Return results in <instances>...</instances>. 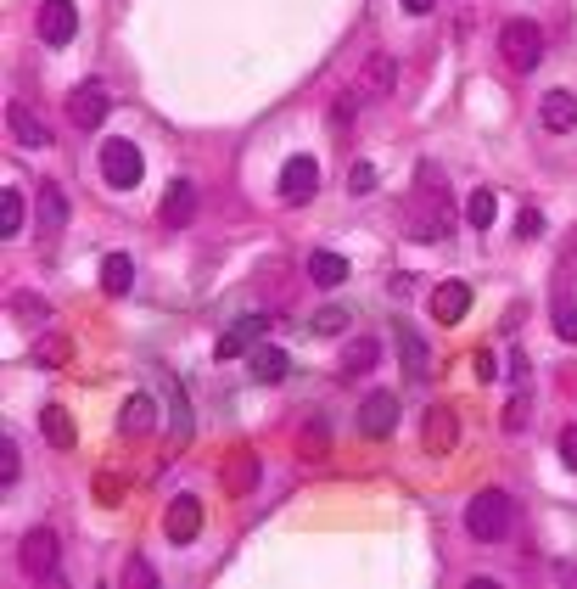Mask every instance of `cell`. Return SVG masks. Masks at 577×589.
I'll use <instances>...</instances> for the list:
<instances>
[{"mask_svg":"<svg viewBox=\"0 0 577 589\" xmlns=\"http://www.w3.org/2000/svg\"><path fill=\"white\" fill-rule=\"evenodd\" d=\"M516 236H521V242H538V236H544V214H538V208H521Z\"/></svg>","mask_w":577,"mask_h":589,"instance_id":"36","label":"cell"},{"mask_svg":"<svg viewBox=\"0 0 577 589\" xmlns=\"http://www.w3.org/2000/svg\"><path fill=\"white\" fill-rule=\"evenodd\" d=\"M566 253H572V259H577V236H572V242H566Z\"/></svg>","mask_w":577,"mask_h":589,"instance_id":"43","label":"cell"},{"mask_svg":"<svg viewBox=\"0 0 577 589\" xmlns=\"http://www.w3.org/2000/svg\"><path fill=\"white\" fill-rule=\"evenodd\" d=\"M454 432H460V427H454V410H449V404H437V410H426L421 449H426V455H449V449H454Z\"/></svg>","mask_w":577,"mask_h":589,"instance_id":"15","label":"cell"},{"mask_svg":"<svg viewBox=\"0 0 577 589\" xmlns=\"http://www.w3.org/2000/svg\"><path fill=\"white\" fill-rule=\"evenodd\" d=\"M101 180L113 191L141 186V146L135 141H101Z\"/></svg>","mask_w":577,"mask_h":589,"instance_id":"4","label":"cell"},{"mask_svg":"<svg viewBox=\"0 0 577 589\" xmlns=\"http://www.w3.org/2000/svg\"><path fill=\"white\" fill-rule=\"evenodd\" d=\"M129 287H135V259H129V253H107V259H101V292L124 298Z\"/></svg>","mask_w":577,"mask_h":589,"instance_id":"21","label":"cell"},{"mask_svg":"<svg viewBox=\"0 0 577 589\" xmlns=\"http://www.w3.org/2000/svg\"><path fill=\"white\" fill-rule=\"evenodd\" d=\"M40 432H45V444H57V449H73V438H79V427H73V416L62 404H40Z\"/></svg>","mask_w":577,"mask_h":589,"instance_id":"19","label":"cell"},{"mask_svg":"<svg viewBox=\"0 0 577 589\" xmlns=\"http://www.w3.org/2000/svg\"><path fill=\"white\" fill-rule=\"evenodd\" d=\"M465 533H471L477 545H499V539L510 533V494L482 489L477 500L465 505Z\"/></svg>","mask_w":577,"mask_h":589,"instance_id":"2","label":"cell"},{"mask_svg":"<svg viewBox=\"0 0 577 589\" xmlns=\"http://www.w3.org/2000/svg\"><path fill=\"white\" fill-rule=\"evenodd\" d=\"M398 6H404V12H415V17H426L437 6V0H398Z\"/></svg>","mask_w":577,"mask_h":589,"instance_id":"42","label":"cell"},{"mask_svg":"<svg viewBox=\"0 0 577 589\" xmlns=\"http://www.w3.org/2000/svg\"><path fill=\"white\" fill-rule=\"evenodd\" d=\"M68 360H73V343L62 331H45L40 343H34V365H45V371H62Z\"/></svg>","mask_w":577,"mask_h":589,"instance_id":"25","label":"cell"},{"mask_svg":"<svg viewBox=\"0 0 577 589\" xmlns=\"http://www.w3.org/2000/svg\"><path fill=\"white\" fill-rule=\"evenodd\" d=\"M393 427H398V399L393 393H370V399L359 404V432H365V438H387Z\"/></svg>","mask_w":577,"mask_h":589,"instance_id":"12","label":"cell"},{"mask_svg":"<svg viewBox=\"0 0 577 589\" xmlns=\"http://www.w3.org/2000/svg\"><path fill=\"white\" fill-rule=\"evenodd\" d=\"M398 354H404V371L415 376V382L432 371V354H426V343L415 337V326H409V320H398Z\"/></svg>","mask_w":577,"mask_h":589,"instance_id":"20","label":"cell"},{"mask_svg":"<svg viewBox=\"0 0 577 589\" xmlns=\"http://www.w3.org/2000/svg\"><path fill=\"white\" fill-rule=\"evenodd\" d=\"M124 438H146V432H157V399L152 393H135V399L124 404Z\"/></svg>","mask_w":577,"mask_h":589,"instance_id":"16","label":"cell"},{"mask_svg":"<svg viewBox=\"0 0 577 589\" xmlns=\"http://www.w3.org/2000/svg\"><path fill=\"white\" fill-rule=\"evenodd\" d=\"M96 494H101V505H118V494H124V483L101 472V477H96Z\"/></svg>","mask_w":577,"mask_h":589,"instance_id":"38","label":"cell"},{"mask_svg":"<svg viewBox=\"0 0 577 589\" xmlns=\"http://www.w3.org/2000/svg\"><path fill=\"white\" fill-rule=\"evenodd\" d=\"M107 107H113V96H107V85H101V79L73 85V96H68V118L79 124V130H96L101 118H107Z\"/></svg>","mask_w":577,"mask_h":589,"instance_id":"8","label":"cell"},{"mask_svg":"<svg viewBox=\"0 0 577 589\" xmlns=\"http://www.w3.org/2000/svg\"><path fill=\"white\" fill-rule=\"evenodd\" d=\"M348 309H337V303H325V309H314V320H309V326L314 331H320V337H342V331H348Z\"/></svg>","mask_w":577,"mask_h":589,"instance_id":"32","label":"cell"},{"mask_svg":"<svg viewBox=\"0 0 577 589\" xmlns=\"http://www.w3.org/2000/svg\"><path fill=\"white\" fill-rule=\"evenodd\" d=\"M219 477H225V494H236V500H241V494H253L258 455H253V449H230V455H225V472H219Z\"/></svg>","mask_w":577,"mask_h":589,"instance_id":"14","label":"cell"},{"mask_svg":"<svg viewBox=\"0 0 577 589\" xmlns=\"http://www.w3.org/2000/svg\"><path fill=\"white\" fill-rule=\"evenodd\" d=\"M23 230V197H17V186L0 191V236H17Z\"/></svg>","mask_w":577,"mask_h":589,"instance_id":"30","label":"cell"},{"mask_svg":"<svg viewBox=\"0 0 577 589\" xmlns=\"http://www.w3.org/2000/svg\"><path fill=\"white\" fill-rule=\"evenodd\" d=\"M124 589H157V567L146 556H129L124 567Z\"/></svg>","mask_w":577,"mask_h":589,"instance_id":"33","label":"cell"},{"mask_svg":"<svg viewBox=\"0 0 577 589\" xmlns=\"http://www.w3.org/2000/svg\"><path fill=\"white\" fill-rule=\"evenodd\" d=\"M12 320H23V326H40V320H51V309H45V298H34V292H12Z\"/></svg>","mask_w":577,"mask_h":589,"instance_id":"28","label":"cell"},{"mask_svg":"<svg viewBox=\"0 0 577 589\" xmlns=\"http://www.w3.org/2000/svg\"><path fill=\"white\" fill-rule=\"evenodd\" d=\"M359 96H393V62L370 57L365 68H359Z\"/></svg>","mask_w":577,"mask_h":589,"instance_id":"24","label":"cell"},{"mask_svg":"<svg viewBox=\"0 0 577 589\" xmlns=\"http://www.w3.org/2000/svg\"><path fill=\"white\" fill-rule=\"evenodd\" d=\"M34 29H40L45 45H68L73 34H79V6H73V0H40Z\"/></svg>","mask_w":577,"mask_h":589,"instance_id":"6","label":"cell"},{"mask_svg":"<svg viewBox=\"0 0 577 589\" xmlns=\"http://www.w3.org/2000/svg\"><path fill=\"white\" fill-rule=\"evenodd\" d=\"M465 219H471V225H477V230H488L493 219H499V197H493L488 186H477V191H471V197H465Z\"/></svg>","mask_w":577,"mask_h":589,"instance_id":"27","label":"cell"},{"mask_svg":"<svg viewBox=\"0 0 577 589\" xmlns=\"http://www.w3.org/2000/svg\"><path fill=\"white\" fill-rule=\"evenodd\" d=\"M264 326H269L264 315H253V320H241V326H230L225 337H219V343H213V354H219V360H236L241 348H253L258 337H264Z\"/></svg>","mask_w":577,"mask_h":589,"instance_id":"17","label":"cell"},{"mask_svg":"<svg viewBox=\"0 0 577 589\" xmlns=\"http://www.w3.org/2000/svg\"><path fill=\"white\" fill-rule=\"evenodd\" d=\"M57 556H62V545H57V533L51 528H29L23 533V545H17V567L29 578H51L57 573Z\"/></svg>","mask_w":577,"mask_h":589,"instance_id":"5","label":"cell"},{"mask_svg":"<svg viewBox=\"0 0 577 589\" xmlns=\"http://www.w3.org/2000/svg\"><path fill=\"white\" fill-rule=\"evenodd\" d=\"M538 124H544L549 135L577 130V96H572V90H549V96L538 101Z\"/></svg>","mask_w":577,"mask_h":589,"instance_id":"13","label":"cell"},{"mask_svg":"<svg viewBox=\"0 0 577 589\" xmlns=\"http://www.w3.org/2000/svg\"><path fill=\"white\" fill-rule=\"evenodd\" d=\"M465 315H471V287H465V281H437L432 287V320L460 326Z\"/></svg>","mask_w":577,"mask_h":589,"instance_id":"11","label":"cell"},{"mask_svg":"<svg viewBox=\"0 0 577 589\" xmlns=\"http://www.w3.org/2000/svg\"><path fill=\"white\" fill-rule=\"evenodd\" d=\"M309 281H314V287H342V281H348V259L331 253V247L309 253Z\"/></svg>","mask_w":577,"mask_h":589,"instance_id":"22","label":"cell"},{"mask_svg":"<svg viewBox=\"0 0 577 589\" xmlns=\"http://www.w3.org/2000/svg\"><path fill=\"white\" fill-rule=\"evenodd\" d=\"M6 130L17 135V146H34V152H40V146H51V130H45L29 107H6Z\"/></svg>","mask_w":577,"mask_h":589,"instance_id":"18","label":"cell"},{"mask_svg":"<svg viewBox=\"0 0 577 589\" xmlns=\"http://www.w3.org/2000/svg\"><path fill=\"white\" fill-rule=\"evenodd\" d=\"M17 472H23V449H17V438L6 432V438H0V489H12Z\"/></svg>","mask_w":577,"mask_h":589,"instance_id":"31","label":"cell"},{"mask_svg":"<svg viewBox=\"0 0 577 589\" xmlns=\"http://www.w3.org/2000/svg\"><path fill=\"white\" fill-rule=\"evenodd\" d=\"M163 533H169L174 545H191L202 533V500L197 494H174L169 500V517H163Z\"/></svg>","mask_w":577,"mask_h":589,"instance_id":"9","label":"cell"},{"mask_svg":"<svg viewBox=\"0 0 577 589\" xmlns=\"http://www.w3.org/2000/svg\"><path fill=\"white\" fill-rule=\"evenodd\" d=\"M454 230V202L443 191V174L432 163L415 169V197H409V236L415 242H443Z\"/></svg>","mask_w":577,"mask_h":589,"instance_id":"1","label":"cell"},{"mask_svg":"<svg viewBox=\"0 0 577 589\" xmlns=\"http://www.w3.org/2000/svg\"><path fill=\"white\" fill-rule=\"evenodd\" d=\"M555 331H561L566 343H577V303H572V298L555 303Z\"/></svg>","mask_w":577,"mask_h":589,"instance_id":"34","label":"cell"},{"mask_svg":"<svg viewBox=\"0 0 577 589\" xmlns=\"http://www.w3.org/2000/svg\"><path fill=\"white\" fill-rule=\"evenodd\" d=\"M281 202L286 208H303V202L314 197V191H320V163L314 158H286V169H281Z\"/></svg>","mask_w":577,"mask_h":589,"instance_id":"7","label":"cell"},{"mask_svg":"<svg viewBox=\"0 0 577 589\" xmlns=\"http://www.w3.org/2000/svg\"><path fill=\"white\" fill-rule=\"evenodd\" d=\"M477 376H482V382H493V376H499V365H493V354H477Z\"/></svg>","mask_w":577,"mask_h":589,"instance_id":"41","label":"cell"},{"mask_svg":"<svg viewBox=\"0 0 577 589\" xmlns=\"http://www.w3.org/2000/svg\"><path fill=\"white\" fill-rule=\"evenodd\" d=\"M376 360H381V343H376V337H353V343L342 348V376H365Z\"/></svg>","mask_w":577,"mask_h":589,"instance_id":"23","label":"cell"},{"mask_svg":"<svg viewBox=\"0 0 577 589\" xmlns=\"http://www.w3.org/2000/svg\"><path fill=\"white\" fill-rule=\"evenodd\" d=\"M286 365H292V360H286L281 348H258V354H253V376H258V382H281Z\"/></svg>","mask_w":577,"mask_h":589,"instance_id":"29","label":"cell"},{"mask_svg":"<svg viewBox=\"0 0 577 589\" xmlns=\"http://www.w3.org/2000/svg\"><path fill=\"white\" fill-rule=\"evenodd\" d=\"M325 449V427H309V438H303V460H320Z\"/></svg>","mask_w":577,"mask_h":589,"instance_id":"40","label":"cell"},{"mask_svg":"<svg viewBox=\"0 0 577 589\" xmlns=\"http://www.w3.org/2000/svg\"><path fill=\"white\" fill-rule=\"evenodd\" d=\"M499 57H505L510 73H533L544 62V29L527 23V17H510L505 34H499Z\"/></svg>","mask_w":577,"mask_h":589,"instance_id":"3","label":"cell"},{"mask_svg":"<svg viewBox=\"0 0 577 589\" xmlns=\"http://www.w3.org/2000/svg\"><path fill=\"white\" fill-rule=\"evenodd\" d=\"M561 460H566V472H577V427L561 432Z\"/></svg>","mask_w":577,"mask_h":589,"instance_id":"39","label":"cell"},{"mask_svg":"<svg viewBox=\"0 0 577 589\" xmlns=\"http://www.w3.org/2000/svg\"><path fill=\"white\" fill-rule=\"evenodd\" d=\"M40 225L45 230H62V225H68V197H62L57 180H45V186H40Z\"/></svg>","mask_w":577,"mask_h":589,"instance_id":"26","label":"cell"},{"mask_svg":"<svg viewBox=\"0 0 577 589\" xmlns=\"http://www.w3.org/2000/svg\"><path fill=\"white\" fill-rule=\"evenodd\" d=\"M505 427H510V432H521V427H527V393H516V399L505 404Z\"/></svg>","mask_w":577,"mask_h":589,"instance_id":"37","label":"cell"},{"mask_svg":"<svg viewBox=\"0 0 577 589\" xmlns=\"http://www.w3.org/2000/svg\"><path fill=\"white\" fill-rule=\"evenodd\" d=\"M348 191H353V197H370V191H376V169H370V163H353Z\"/></svg>","mask_w":577,"mask_h":589,"instance_id":"35","label":"cell"},{"mask_svg":"<svg viewBox=\"0 0 577 589\" xmlns=\"http://www.w3.org/2000/svg\"><path fill=\"white\" fill-rule=\"evenodd\" d=\"M157 219H163V230H185L191 219H197V186H191V180H169Z\"/></svg>","mask_w":577,"mask_h":589,"instance_id":"10","label":"cell"}]
</instances>
